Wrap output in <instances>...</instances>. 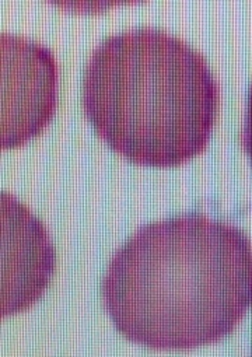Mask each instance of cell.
Here are the masks:
<instances>
[{
    "label": "cell",
    "instance_id": "obj_3",
    "mask_svg": "<svg viewBox=\"0 0 252 357\" xmlns=\"http://www.w3.org/2000/svg\"><path fill=\"white\" fill-rule=\"evenodd\" d=\"M2 146H20L51 122L58 102V65L44 45L2 33Z\"/></svg>",
    "mask_w": 252,
    "mask_h": 357
},
{
    "label": "cell",
    "instance_id": "obj_5",
    "mask_svg": "<svg viewBox=\"0 0 252 357\" xmlns=\"http://www.w3.org/2000/svg\"><path fill=\"white\" fill-rule=\"evenodd\" d=\"M241 140H242L244 150H245V153L248 154V157L252 162V83L249 86V91H248L246 111H245V119H244Z\"/></svg>",
    "mask_w": 252,
    "mask_h": 357
},
{
    "label": "cell",
    "instance_id": "obj_4",
    "mask_svg": "<svg viewBox=\"0 0 252 357\" xmlns=\"http://www.w3.org/2000/svg\"><path fill=\"white\" fill-rule=\"evenodd\" d=\"M2 315L20 312L47 289L55 250L44 225L10 194L2 192Z\"/></svg>",
    "mask_w": 252,
    "mask_h": 357
},
{
    "label": "cell",
    "instance_id": "obj_1",
    "mask_svg": "<svg viewBox=\"0 0 252 357\" xmlns=\"http://www.w3.org/2000/svg\"><path fill=\"white\" fill-rule=\"evenodd\" d=\"M103 298L135 343L154 350L214 343L252 307V241L202 213L147 223L112 255Z\"/></svg>",
    "mask_w": 252,
    "mask_h": 357
},
{
    "label": "cell",
    "instance_id": "obj_2",
    "mask_svg": "<svg viewBox=\"0 0 252 357\" xmlns=\"http://www.w3.org/2000/svg\"><path fill=\"white\" fill-rule=\"evenodd\" d=\"M207 59L179 37L135 27L103 40L83 79V107L100 137L125 158L172 167L200 154L218 112Z\"/></svg>",
    "mask_w": 252,
    "mask_h": 357
}]
</instances>
